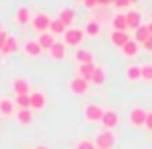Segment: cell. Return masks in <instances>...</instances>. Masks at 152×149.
<instances>
[{
	"label": "cell",
	"instance_id": "1",
	"mask_svg": "<svg viewBox=\"0 0 152 149\" xmlns=\"http://www.w3.org/2000/svg\"><path fill=\"white\" fill-rule=\"evenodd\" d=\"M64 37V45L66 47H73V49H79V47L85 43V39H87V35H85V31L81 29V27H67L66 29V33L62 35Z\"/></svg>",
	"mask_w": 152,
	"mask_h": 149
},
{
	"label": "cell",
	"instance_id": "2",
	"mask_svg": "<svg viewBox=\"0 0 152 149\" xmlns=\"http://www.w3.org/2000/svg\"><path fill=\"white\" fill-rule=\"evenodd\" d=\"M102 112H104V108L100 105L87 103L85 107H83V120H85L87 124H96V122L102 120Z\"/></svg>",
	"mask_w": 152,
	"mask_h": 149
},
{
	"label": "cell",
	"instance_id": "3",
	"mask_svg": "<svg viewBox=\"0 0 152 149\" xmlns=\"http://www.w3.org/2000/svg\"><path fill=\"white\" fill-rule=\"evenodd\" d=\"M119 120L121 118H119V112L115 108H104L100 124H102L104 130H114V128L119 126Z\"/></svg>",
	"mask_w": 152,
	"mask_h": 149
},
{
	"label": "cell",
	"instance_id": "4",
	"mask_svg": "<svg viewBox=\"0 0 152 149\" xmlns=\"http://www.w3.org/2000/svg\"><path fill=\"white\" fill-rule=\"evenodd\" d=\"M89 87H91V83L87 82V79L79 78V76H75V78H71L69 82H67V89L73 95H87L89 93Z\"/></svg>",
	"mask_w": 152,
	"mask_h": 149
},
{
	"label": "cell",
	"instance_id": "5",
	"mask_svg": "<svg viewBox=\"0 0 152 149\" xmlns=\"http://www.w3.org/2000/svg\"><path fill=\"white\" fill-rule=\"evenodd\" d=\"M50 23H52V18L48 14H35L33 19H31V25L37 33H46L50 31Z\"/></svg>",
	"mask_w": 152,
	"mask_h": 149
},
{
	"label": "cell",
	"instance_id": "6",
	"mask_svg": "<svg viewBox=\"0 0 152 149\" xmlns=\"http://www.w3.org/2000/svg\"><path fill=\"white\" fill-rule=\"evenodd\" d=\"M94 145L98 149H112L115 145V136L112 130H102L100 134L96 136V139H94Z\"/></svg>",
	"mask_w": 152,
	"mask_h": 149
},
{
	"label": "cell",
	"instance_id": "7",
	"mask_svg": "<svg viewBox=\"0 0 152 149\" xmlns=\"http://www.w3.org/2000/svg\"><path fill=\"white\" fill-rule=\"evenodd\" d=\"M145 120H146V110L142 107H133L129 110V124L133 128H145Z\"/></svg>",
	"mask_w": 152,
	"mask_h": 149
},
{
	"label": "cell",
	"instance_id": "8",
	"mask_svg": "<svg viewBox=\"0 0 152 149\" xmlns=\"http://www.w3.org/2000/svg\"><path fill=\"white\" fill-rule=\"evenodd\" d=\"M31 19H33V14H31V10L27 6H19L18 10H15V14H14V23L15 25H19V27L29 25Z\"/></svg>",
	"mask_w": 152,
	"mask_h": 149
},
{
	"label": "cell",
	"instance_id": "9",
	"mask_svg": "<svg viewBox=\"0 0 152 149\" xmlns=\"http://www.w3.org/2000/svg\"><path fill=\"white\" fill-rule=\"evenodd\" d=\"M48 58L54 60V62H64L67 58V47L62 41H56V45L48 50Z\"/></svg>",
	"mask_w": 152,
	"mask_h": 149
},
{
	"label": "cell",
	"instance_id": "10",
	"mask_svg": "<svg viewBox=\"0 0 152 149\" xmlns=\"http://www.w3.org/2000/svg\"><path fill=\"white\" fill-rule=\"evenodd\" d=\"M21 50H23V54H25V56H29V58H39V56H42V54H45V50L41 49V45H39L37 41H33V39H29V41H25V43H23Z\"/></svg>",
	"mask_w": 152,
	"mask_h": 149
},
{
	"label": "cell",
	"instance_id": "11",
	"mask_svg": "<svg viewBox=\"0 0 152 149\" xmlns=\"http://www.w3.org/2000/svg\"><path fill=\"white\" fill-rule=\"evenodd\" d=\"M29 101H31V105H29L31 110H37V112L45 110V107H46V95L42 93V91H33V93H29Z\"/></svg>",
	"mask_w": 152,
	"mask_h": 149
},
{
	"label": "cell",
	"instance_id": "12",
	"mask_svg": "<svg viewBox=\"0 0 152 149\" xmlns=\"http://www.w3.org/2000/svg\"><path fill=\"white\" fill-rule=\"evenodd\" d=\"M73 60L79 64V66H81V64H91V62H94V54H93L91 49H83V47H79V49L73 52Z\"/></svg>",
	"mask_w": 152,
	"mask_h": 149
},
{
	"label": "cell",
	"instance_id": "13",
	"mask_svg": "<svg viewBox=\"0 0 152 149\" xmlns=\"http://www.w3.org/2000/svg\"><path fill=\"white\" fill-rule=\"evenodd\" d=\"M125 19H127V29H139L142 25V16L139 10H127L125 12Z\"/></svg>",
	"mask_w": 152,
	"mask_h": 149
},
{
	"label": "cell",
	"instance_id": "14",
	"mask_svg": "<svg viewBox=\"0 0 152 149\" xmlns=\"http://www.w3.org/2000/svg\"><path fill=\"white\" fill-rule=\"evenodd\" d=\"M18 50H19V41L14 37V35H10V37L6 39V43H4V47L0 49V56H12Z\"/></svg>",
	"mask_w": 152,
	"mask_h": 149
},
{
	"label": "cell",
	"instance_id": "15",
	"mask_svg": "<svg viewBox=\"0 0 152 149\" xmlns=\"http://www.w3.org/2000/svg\"><path fill=\"white\" fill-rule=\"evenodd\" d=\"M129 39L131 37L127 35V31H114L112 29V33H110V43L115 47V49H123V45H125Z\"/></svg>",
	"mask_w": 152,
	"mask_h": 149
},
{
	"label": "cell",
	"instance_id": "16",
	"mask_svg": "<svg viewBox=\"0 0 152 149\" xmlns=\"http://www.w3.org/2000/svg\"><path fill=\"white\" fill-rule=\"evenodd\" d=\"M58 19H62L67 27H73L75 19H77V14H75L73 8H60L58 12Z\"/></svg>",
	"mask_w": 152,
	"mask_h": 149
},
{
	"label": "cell",
	"instance_id": "17",
	"mask_svg": "<svg viewBox=\"0 0 152 149\" xmlns=\"http://www.w3.org/2000/svg\"><path fill=\"white\" fill-rule=\"evenodd\" d=\"M37 43L41 45V49H42V50H46V52H48V50L52 49V47L56 45V37L50 33V31H46V33H39Z\"/></svg>",
	"mask_w": 152,
	"mask_h": 149
},
{
	"label": "cell",
	"instance_id": "18",
	"mask_svg": "<svg viewBox=\"0 0 152 149\" xmlns=\"http://www.w3.org/2000/svg\"><path fill=\"white\" fill-rule=\"evenodd\" d=\"M125 79L129 83L141 82V64H129L125 68Z\"/></svg>",
	"mask_w": 152,
	"mask_h": 149
},
{
	"label": "cell",
	"instance_id": "19",
	"mask_svg": "<svg viewBox=\"0 0 152 149\" xmlns=\"http://www.w3.org/2000/svg\"><path fill=\"white\" fill-rule=\"evenodd\" d=\"M139 52H141V45L135 43L133 39H129L121 49V54L125 56V58H135V56H139Z\"/></svg>",
	"mask_w": 152,
	"mask_h": 149
},
{
	"label": "cell",
	"instance_id": "20",
	"mask_svg": "<svg viewBox=\"0 0 152 149\" xmlns=\"http://www.w3.org/2000/svg\"><path fill=\"white\" fill-rule=\"evenodd\" d=\"M83 31H85V35H87V37H93V39H94V37H98V35H100V31H102V25L96 21V19H93V18H91L89 21L85 23Z\"/></svg>",
	"mask_w": 152,
	"mask_h": 149
},
{
	"label": "cell",
	"instance_id": "21",
	"mask_svg": "<svg viewBox=\"0 0 152 149\" xmlns=\"http://www.w3.org/2000/svg\"><path fill=\"white\" fill-rule=\"evenodd\" d=\"M0 114H4V116L15 114V103H14V99L0 97Z\"/></svg>",
	"mask_w": 152,
	"mask_h": 149
},
{
	"label": "cell",
	"instance_id": "22",
	"mask_svg": "<svg viewBox=\"0 0 152 149\" xmlns=\"http://www.w3.org/2000/svg\"><path fill=\"white\" fill-rule=\"evenodd\" d=\"M94 70H96V64H94V62H91V64H81V66L77 68V76H79V78H83V79H87V82L91 83Z\"/></svg>",
	"mask_w": 152,
	"mask_h": 149
},
{
	"label": "cell",
	"instance_id": "23",
	"mask_svg": "<svg viewBox=\"0 0 152 149\" xmlns=\"http://www.w3.org/2000/svg\"><path fill=\"white\" fill-rule=\"evenodd\" d=\"M18 122L21 124V126H31L33 124V110L31 108H18Z\"/></svg>",
	"mask_w": 152,
	"mask_h": 149
},
{
	"label": "cell",
	"instance_id": "24",
	"mask_svg": "<svg viewBox=\"0 0 152 149\" xmlns=\"http://www.w3.org/2000/svg\"><path fill=\"white\" fill-rule=\"evenodd\" d=\"M12 87H14V93H15V95H29V82H27L25 78L14 79Z\"/></svg>",
	"mask_w": 152,
	"mask_h": 149
},
{
	"label": "cell",
	"instance_id": "25",
	"mask_svg": "<svg viewBox=\"0 0 152 149\" xmlns=\"http://www.w3.org/2000/svg\"><path fill=\"white\" fill-rule=\"evenodd\" d=\"M112 27H114V31H127V19H125V14L118 12V14L112 16Z\"/></svg>",
	"mask_w": 152,
	"mask_h": 149
},
{
	"label": "cell",
	"instance_id": "26",
	"mask_svg": "<svg viewBox=\"0 0 152 149\" xmlns=\"http://www.w3.org/2000/svg\"><path fill=\"white\" fill-rule=\"evenodd\" d=\"M106 78H108L106 68H104V66H96V70H94V74H93L91 83H94V85H104V83H106Z\"/></svg>",
	"mask_w": 152,
	"mask_h": 149
},
{
	"label": "cell",
	"instance_id": "27",
	"mask_svg": "<svg viewBox=\"0 0 152 149\" xmlns=\"http://www.w3.org/2000/svg\"><path fill=\"white\" fill-rule=\"evenodd\" d=\"M67 29V25L62 21V19L58 18H52V23H50V33L54 35V37H58V35H64Z\"/></svg>",
	"mask_w": 152,
	"mask_h": 149
},
{
	"label": "cell",
	"instance_id": "28",
	"mask_svg": "<svg viewBox=\"0 0 152 149\" xmlns=\"http://www.w3.org/2000/svg\"><path fill=\"white\" fill-rule=\"evenodd\" d=\"M148 37H150V33H148V27H146V23H142V25L139 27V29H135L133 41H135V43H139V45H142V43H145Z\"/></svg>",
	"mask_w": 152,
	"mask_h": 149
},
{
	"label": "cell",
	"instance_id": "29",
	"mask_svg": "<svg viewBox=\"0 0 152 149\" xmlns=\"http://www.w3.org/2000/svg\"><path fill=\"white\" fill-rule=\"evenodd\" d=\"M141 79L152 83V64H141Z\"/></svg>",
	"mask_w": 152,
	"mask_h": 149
},
{
	"label": "cell",
	"instance_id": "30",
	"mask_svg": "<svg viewBox=\"0 0 152 149\" xmlns=\"http://www.w3.org/2000/svg\"><path fill=\"white\" fill-rule=\"evenodd\" d=\"M14 103H15V107H18V108H29L31 101H29V95H15Z\"/></svg>",
	"mask_w": 152,
	"mask_h": 149
},
{
	"label": "cell",
	"instance_id": "31",
	"mask_svg": "<svg viewBox=\"0 0 152 149\" xmlns=\"http://www.w3.org/2000/svg\"><path fill=\"white\" fill-rule=\"evenodd\" d=\"M75 149H96L93 139H79L77 143H75Z\"/></svg>",
	"mask_w": 152,
	"mask_h": 149
},
{
	"label": "cell",
	"instance_id": "32",
	"mask_svg": "<svg viewBox=\"0 0 152 149\" xmlns=\"http://www.w3.org/2000/svg\"><path fill=\"white\" fill-rule=\"evenodd\" d=\"M114 6L118 8V10H129V8L133 6V4H131V0H115Z\"/></svg>",
	"mask_w": 152,
	"mask_h": 149
},
{
	"label": "cell",
	"instance_id": "33",
	"mask_svg": "<svg viewBox=\"0 0 152 149\" xmlns=\"http://www.w3.org/2000/svg\"><path fill=\"white\" fill-rule=\"evenodd\" d=\"M83 6H85L87 10H91V12H96V10H98L96 0H85V2H83Z\"/></svg>",
	"mask_w": 152,
	"mask_h": 149
},
{
	"label": "cell",
	"instance_id": "34",
	"mask_svg": "<svg viewBox=\"0 0 152 149\" xmlns=\"http://www.w3.org/2000/svg\"><path fill=\"white\" fill-rule=\"evenodd\" d=\"M145 128L152 132V110H146V120H145Z\"/></svg>",
	"mask_w": 152,
	"mask_h": 149
},
{
	"label": "cell",
	"instance_id": "35",
	"mask_svg": "<svg viewBox=\"0 0 152 149\" xmlns=\"http://www.w3.org/2000/svg\"><path fill=\"white\" fill-rule=\"evenodd\" d=\"M141 47H142V49H145L146 52H152V35H150V37H148V39H146V41H145V43H142V45H141Z\"/></svg>",
	"mask_w": 152,
	"mask_h": 149
},
{
	"label": "cell",
	"instance_id": "36",
	"mask_svg": "<svg viewBox=\"0 0 152 149\" xmlns=\"http://www.w3.org/2000/svg\"><path fill=\"white\" fill-rule=\"evenodd\" d=\"M8 37H10V33H8V31L4 29L2 33H0V49H2V47H4V43H6V39H8Z\"/></svg>",
	"mask_w": 152,
	"mask_h": 149
},
{
	"label": "cell",
	"instance_id": "37",
	"mask_svg": "<svg viewBox=\"0 0 152 149\" xmlns=\"http://www.w3.org/2000/svg\"><path fill=\"white\" fill-rule=\"evenodd\" d=\"M96 4H98V8H106V6H110V2H108V0H96Z\"/></svg>",
	"mask_w": 152,
	"mask_h": 149
},
{
	"label": "cell",
	"instance_id": "38",
	"mask_svg": "<svg viewBox=\"0 0 152 149\" xmlns=\"http://www.w3.org/2000/svg\"><path fill=\"white\" fill-rule=\"evenodd\" d=\"M146 27H148V33L152 35V21H148V23H146Z\"/></svg>",
	"mask_w": 152,
	"mask_h": 149
},
{
	"label": "cell",
	"instance_id": "39",
	"mask_svg": "<svg viewBox=\"0 0 152 149\" xmlns=\"http://www.w3.org/2000/svg\"><path fill=\"white\" fill-rule=\"evenodd\" d=\"M37 149H48V147H46V145H39Z\"/></svg>",
	"mask_w": 152,
	"mask_h": 149
},
{
	"label": "cell",
	"instance_id": "40",
	"mask_svg": "<svg viewBox=\"0 0 152 149\" xmlns=\"http://www.w3.org/2000/svg\"><path fill=\"white\" fill-rule=\"evenodd\" d=\"M73 2H77V4H83V2H85V0H73Z\"/></svg>",
	"mask_w": 152,
	"mask_h": 149
},
{
	"label": "cell",
	"instance_id": "41",
	"mask_svg": "<svg viewBox=\"0 0 152 149\" xmlns=\"http://www.w3.org/2000/svg\"><path fill=\"white\" fill-rule=\"evenodd\" d=\"M108 2H110V6H114V2H115V0H108Z\"/></svg>",
	"mask_w": 152,
	"mask_h": 149
},
{
	"label": "cell",
	"instance_id": "42",
	"mask_svg": "<svg viewBox=\"0 0 152 149\" xmlns=\"http://www.w3.org/2000/svg\"><path fill=\"white\" fill-rule=\"evenodd\" d=\"M2 31H4V27H2V21H0V33H2Z\"/></svg>",
	"mask_w": 152,
	"mask_h": 149
},
{
	"label": "cell",
	"instance_id": "43",
	"mask_svg": "<svg viewBox=\"0 0 152 149\" xmlns=\"http://www.w3.org/2000/svg\"><path fill=\"white\" fill-rule=\"evenodd\" d=\"M139 2V0H131V4H137Z\"/></svg>",
	"mask_w": 152,
	"mask_h": 149
},
{
	"label": "cell",
	"instance_id": "44",
	"mask_svg": "<svg viewBox=\"0 0 152 149\" xmlns=\"http://www.w3.org/2000/svg\"><path fill=\"white\" fill-rule=\"evenodd\" d=\"M150 21H152V12H150Z\"/></svg>",
	"mask_w": 152,
	"mask_h": 149
},
{
	"label": "cell",
	"instance_id": "45",
	"mask_svg": "<svg viewBox=\"0 0 152 149\" xmlns=\"http://www.w3.org/2000/svg\"><path fill=\"white\" fill-rule=\"evenodd\" d=\"M150 54H152V52H150Z\"/></svg>",
	"mask_w": 152,
	"mask_h": 149
},
{
	"label": "cell",
	"instance_id": "46",
	"mask_svg": "<svg viewBox=\"0 0 152 149\" xmlns=\"http://www.w3.org/2000/svg\"><path fill=\"white\" fill-rule=\"evenodd\" d=\"M96 149H98V147H96Z\"/></svg>",
	"mask_w": 152,
	"mask_h": 149
}]
</instances>
